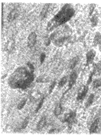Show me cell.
<instances>
[{
  "label": "cell",
  "mask_w": 101,
  "mask_h": 135,
  "mask_svg": "<svg viewBox=\"0 0 101 135\" xmlns=\"http://www.w3.org/2000/svg\"><path fill=\"white\" fill-rule=\"evenodd\" d=\"M51 39L50 37H47L45 39V45L46 46H48L50 44V43H51Z\"/></svg>",
  "instance_id": "29"
},
{
  "label": "cell",
  "mask_w": 101,
  "mask_h": 135,
  "mask_svg": "<svg viewBox=\"0 0 101 135\" xmlns=\"http://www.w3.org/2000/svg\"><path fill=\"white\" fill-rule=\"evenodd\" d=\"M40 93H38L37 91H35V92H33V93L31 94L30 99H31V100H36L37 99L40 98Z\"/></svg>",
  "instance_id": "16"
},
{
  "label": "cell",
  "mask_w": 101,
  "mask_h": 135,
  "mask_svg": "<svg viewBox=\"0 0 101 135\" xmlns=\"http://www.w3.org/2000/svg\"><path fill=\"white\" fill-rule=\"evenodd\" d=\"M93 86L94 89H97L98 87L101 86V78L100 79H97L93 81Z\"/></svg>",
  "instance_id": "20"
},
{
  "label": "cell",
  "mask_w": 101,
  "mask_h": 135,
  "mask_svg": "<svg viewBox=\"0 0 101 135\" xmlns=\"http://www.w3.org/2000/svg\"><path fill=\"white\" fill-rule=\"evenodd\" d=\"M49 7H50V4L49 3H47V4H45L42 10L40 12V17H41V19H44L46 17V16L47 14V11H48Z\"/></svg>",
  "instance_id": "10"
},
{
  "label": "cell",
  "mask_w": 101,
  "mask_h": 135,
  "mask_svg": "<svg viewBox=\"0 0 101 135\" xmlns=\"http://www.w3.org/2000/svg\"><path fill=\"white\" fill-rule=\"evenodd\" d=\"M17 16H18V11H17V9H12V10L10 11V13H9L7 19H8L9 21H13L14 19H16V17H17Z\"/></svg>",
  "instance_id": "9"
},
{
  "label": "cell",
  "mask_w": 101,
  "mask_h": 135,
  "mask_svg": "<svg viewBox=\"0 0 101 135\" xmlns=\"http://www.w3.org/2000/svg\"><path fill=\"white\" fill-rule=\"evenodd\" d=\"M78 78V74L76 71H73L72 74H70V81H69V89H70L72 88V86L75 84L76 82V80Z\"/></svg>",
  "instance_id": "6"
},
{
  "label": "cell",
  "mask_w": 101,
  "mask_h": 135,
  "mask_svg": "<svg viewBox=\"0 0 101 135\" xmlns=\"http://www.w3.org/2000/svg\"><path fill=\"white\" fill-rule=\"evenodd\" d=\"M55 85H56V82L55 81H53V83L51 84V85L50 86V89H49V93H51L52 91H53V89H55Z\"/></svg>",
  "instance_id": "27"
},
{
  "label": "cell",
  "mask_w": 101,
  "mask_h": 135,
  "mask_svg": "<svg viewBox=\"0 0 101 135\" xmlns=\"http://www.w3.org/2000/svg\"><path fill=\"white\" fill-rule=\"evenodd\" d=\"M26 100H27L26 99H22L20 101V103L18 104V105H17V109H19V110L22 109L24 108V106L25 105V104H26Z\"/></svg>",
  "instance_id": "19"
},
{
  "label": "cell",
  "mask_w": 101,
  "mask_h": 135,
  "mask_svg": "<svg viewBox=\"0 0 101 135\" xmlns=\"http://www.w3.org/2000/svg\"><path fill=\"white\" fill-rule=\"evenodd\" d=\"M13 45H14V41L13 40H9L7 44H6V48L8 51H12L13 49Z\"/></svg>",
  "instance_id": "17"
},
{
  "label": "cell",
  "mask_w": 101,
  "mask_h": 135,
  "mask_svg": "<svg viewBox=\"0 0 101 135\" xmlns=\"http://www.w3.org/2000/svg\"><path fill=\"white\" fill-rule=\"evenodd\" d=\"M45 57H46L45 53H41V55H40V63H41V64L44 62Z\"/></svg>",
  "instance_id": "28"
},
{
  "label": "cell",
  "mask_w": 101,
  "mask_h": 135,
  "mask_svg": "<svg viewBox=\"0 0 101 135\" xmlns=\"http://www.w3.org/2000/svg\"><path fill=\"white\" fill-rule=\"evenodd\" d=\"M95 55H96V52L93 50H91V51H89L87 52V54H86V62H87V65L90 64L93 61V59L95 58Z\"/></svg>",
  "instance_id": "7"
},
{
  "label": "cell",
  "mask_w": 101,
  "mask_h": 135,
  "mask_svg": "<svg viewBox=\"0 0 101 135\" xmlns=\"http://www.w3.org/2000/svg\"><path fill=\"white\" fill-rule=\"evenodd\" d=\"M66 81H67V78H66V77H63V78L60 80V81H59V88L62 87V86L66 83Z\"/></svg>",
  "instance_id": "22"
},
{
  "label": "cell",
  "mask_w": 101,
  "mask_h": 135,
  "mask_svg": "<svg viewBox=\"0 0 101 135\" xmlns=\"http://www.w3.org/2000/svg\"><path fill=\"white\" fill-rule=\"evenodd\" d=\"M75 13L74 9L72 7L71 4H66L60 11L51 20L48 21L47 25V30L51 31L55 28L62 25L67 22Z\"/></svg>",
  "instance_id": "2"
},
{
  "label": "cell",
  "mask_w": 101,
  "mask_h": 135,
  "mask_svg": "<svg viewBox=\"0 0 101 135\" xmlns=\"http://www.w3.org/2000/svg\"><path fill=\"white\" fill-rule=\"evenodd\" d=\"M78 61H79V57H74L70 62V69H74L75 66H76V65L78 64Z\"/></svg>",
  "instance_id": "14"
},
{
  "label": "cell",
  "mask_w": 101,
  "mask_h": 135,
  "mask_svg": "<svg viewBox=\"0 0 101 135\" xmlns=\"http://www.w3.org/2000/svg\"><path fill=\"white\" fill-rule=\"evenodd\" d=\"M28 118H26L25 120H24V122L22 123V124H21V130H24V129H25V127H27V125H28Z\"/></svg>",
  "instance_id": "23"
},
{
  "label": "cell",
  "mask_w": 101,
  "mask_h": 135,
  "mask_svg": "<svg viewBox=\"0 0 101 135\" xmlns=\"http://www.w3.org/2000/svg\"><path fill=\"white\" fill-rule=\"evenodd\" d=\"M88 91H89V87H88V85H84L83 88H82V89L79 92V93H78V97H77V100H79V101H80V100H82L85 97V96H86Z\"/></svg>",
  "instance_id": "5"
},
{
  "label": "cell",
  "mask_w": 101,
  "mask_h": 135,
  "mask_svg": "<svg viewBox=\"0 0 101 135\" xmlns=\"http://www.w3.org/2000/svg\"><path fill=\"white\" fill-rule=\"evenodd\" d=\"M94 94H91L90 96H89V99H88V100L86 101V103H85V108H89V106H91V104L93 103V101H94Z\"/></svg>",
  "instance_id": "15"
},
{
  "label": "cell",
  "mask_w": 101,
  "mask_h": 135,
  "mask_svg": "<svg viewBox=\"0 0 101 135\" xmlns=\"http://www.w3.org/2000/svg\"><path fill=\"white\" fill-rule=\"evenodd\" d=\"M100 50H101V49H100Z\"/></svg>",
  "instance_id": "30"
},
{
  "label": "cell",
  "mask_w": 101,
  "mask_h": 135,
  "mask_svg": "<svg viewBox=\"0 0 101 135\" xmlns=\"http://www.w3.org/2000/svg\"><path fill=\"white\" fill-rule=\"evenodd\" d=\"M76 121V112H70L69 113L66 114L62 122L63 123H67L69 125H72Z\"/></svg>",
  "instance_id": "3"
},
{
  "label": "cell",
  "mask_w": 101,
  "mask_h": 135,
  "mask_svg": "<svg viewBox=\"0 0 101 135\" xmlns=\"http://www.w3.org/2000/svg\"><path fill=\"white\" fill-rule=\"evenodd\" d=\"M36 81L37 82H46V81H48V78L47 77H45L44 75H42L37 78Z\"/></svg>",
  "instance_id": "21"
},
{
  "label": "cell",
  "mask_w": 101,
  "mask_h": 135,
  "mask_svg": "<svg viewBox=\"0 0 101 135\" xmlns=\"http://www.w3.org/2000/svg\"><path fill=\"white\" fill-rule=\"evenodd\" d=\"M62 103L59 102V103L56 105V107H55V110H54V114H55V116H59V115L62 113Z\"/></svg>",
  "instance_id": "12"
},
{
  "label": "cell",
  "mask_w": 101,
  "mask_h": 135,
  "mask_svg": "<svg viewBox=\"0 0 101 135\" xmlns=\"http://www.w3.org/2000/svg\"><path fill=\"white\" fill-rule=\"evenodd\" d=\"M101 42V34L100 32H97L94 37V40H93V45L94 46H97L98 44H100Z\"/></svg>",
  "instance_id": "13"
},
{
  "label": "cell",
  "mask_w": 101,
  "mask_h": 135,
  "mask_svg": "<svg viewBox=\"0 0 101 135\" xmlns=\"http://www.w3.org/2000/svg\"><path fill=\"white\" fill-rule=\"evenodd\" d=\"M91 23H92V26L93 27H94V26H96L97 25V23H98V17H97V15L93 16V17L91 18Z\"/></svg>",
  "instance_id": "18"
},
{
  "label": "cell",
  "mask_w": 101,
  "mask_h": 135,
  "mask_svg": "<svg viewBox=\"0 0 101 135\" xmlns=\"http://www.w3.org/2000/svg\"><path fill=\"white\" fill-rule=\"evenodd\" d=\"M99 122H100L99 119H97L93 122V123H92V125L90 126V128H89V133L90 134H93V133H95L97 131V128L99 127Z\"/></svg>",
  "instance_id": "8"
},
{
  "label": "cell",
  "mask_w": 101,
  "mask_h": 135,
  "mask_svg": "<svg viewBox=\"0 0 101 135\" xmlns=\"http://www.w3.org/2000/svg\"><path fill=\"white\" fill-rule=\"evenodd\" d=\"M95 7H96V5L95 4H91L90 5V11H89V15H92V13H93V11H94V9H95Z\"/></svg>",
  "instance_id": "25"
},
{
  "label": "cell",
  "mask_w": 101,
  "mask_h": 135,
  "mask_svg": "<svg viewBox=\"0 0 101 135\" xmlns=\"http://www.w3.org/2000/svg\"><path fill=\"white\" fill-rule=\"evenodd\" d=\"M44 98H42V99H41V100L40 101V103H39V104H38L37 108H36V111H35L36 112H38L41 108H42V105H43V104H44Z\"/></svg>",
  "instance_id": "24"
},
{
  "label": "cell",
  "mask_w": 101,
  "mask_h": 135,
  "mask_svg": "<svg viewBox=\"0 0 101 135\" xmlns=\"http://www.w3.org/2000/svg\"><path fill=\"white\" fill-rule=\"evenodd\" d=\"M46 123H47V120H46V117L44 116L40 119V120L39 121L38 124H37V130L38 131H41L46 125Z\"/></svg>",
  "instance_id": "11"
},
{
  "label": "cell",
  "mask_w": 101,
  "mask_h": 135,
  "mask_svg": "<svg viewBox=\"0 0 101 135\" xmlns=\"http://www.w3.org/2000/svg\"><path fill=\"white\" fill-rule=\"evenodd\" d=\"M93 74H94V71H93V72L90 74V75H89V80H88V81H87V85H89L91 83V81H92V79H93Z\"/></svg>",
  "instance_id": "26"
},
{
  "label": "cell",
  "mask_w": 101,
  "mask_h": 135,
  "mask_svg": "<svg viewBox=\"0 0 101 135\" xmlns=\"http://www.w3.org/2000/svg\"><path fill=\"white\" fill-rule=\"evenodd\" d=\"M36 39H37V36L36 34V32H31L28 37V47L32 48L35 46L36 43Z\"/></svg>",
  "instance_id": "4"
},
{
  "label": "cell",
  "mask_w": 101,
  "mask_h": 135,
  "mask_svg": "<svg viewBox=\"0 0 101 135\" xmlns=\"http://www.w3.org/2000/svg\"><path fill=\"white\" fill-rule=\"evenodd\" d=\"M33 72L34 66L31 62H28L27 66L18 67L9 78V86L12 89H26L34 79Z\"/></svg>",
  "instance_id": "1"
}]
</instances>
